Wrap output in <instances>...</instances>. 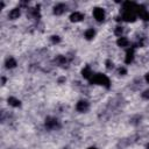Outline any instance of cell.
<instances>
[{"mask_svg": "<svg viewBox=\"0 0 149 149\" xmlns=\"http://www.w3.org/2000/svg\"><path fill=\"white\" fill-rule=\"evenodd\" d=\"M90 83L91 84H99V85H102L105 87H109V79L106 74H102V73L93 74L90 79Z\"/></svg>", "mask_w": 149, "mask_h": 149, "instance_id": "obj_1", "label": "cell"}, {"mask_svg": "<svg viewBox=\"0 0 149 149\" xmlns=\"http://www.w3.org/2000/svg\"><path fill=\"white\" fill-rule=\"evenodd\" d=\"M136 14L140 16V19L144 20V21H148L149 20V12L143 7V6H137L136 7Z\"/></svg>", "mask_w": 149, "mask_h": 149, "instance_id": "obj_2", "label": "cell"}, {"mask_svg": "<svg viewBox=\"0 0 149 149\" xmlns=\"http://www.w3.org/2000/svg\"><path fill=\"white\" fill-rule=\"evenodd\" d=\"M122 20L127 21V22H134L136 20V14L135 12H130V10H125V13L122 14Z\"/></svg>", "mask_w": 149, "mask_h": 149, "instance_id": "obj_3", "label": "cell"}, {"mask_svg": "<svg viewBox=\"0 0 149 149\" xmlns=\"http://www.w3.org/2000/svg\"><path fill=\"white\" fill-rule=\"evenodd\" d=\"M93 15H94V19H95L97 21H102V20L105 19V12H104V9H101V8H94Z\"/></svg>", "mask_w": 149, "mask_h": 149, "instance_id": "obj_4", "label": "cell"}, {"mask_svg": "<svg viewBox=\"0 0 149 149\" xmlns=\"http://www.w3.org/2000/svg\"><path fill=\"white\" fill-rule=\"evenodd\" d=\"M76 108H77V111H79V112H85V111H87V108H88V102L85 101V100H80V101L77 104Z\"/></svg>", "mask_w": 149, "mask_h": 149, "instance_id": "obj_5", "label": "cell"}, {"mask_svg": "<svg viewBox=\"0 0 149 149\" xmlns=\"http://www.w3.org/2000/svg\"><path fill=\"white\" fill-rule=\"evenodd\" d=\"M83 19H84V15L81 13H79V12H74V13H72L70 15V20L72 22H78V21H81Z\"/></svg>", "mask_w": 149, "mask_h": 149, "instance_id": "obj_6", "label": "cell"}, {"mask_svg": "<svg viewBox=\"0 0 149 149\" xmlns=\"http://www.w3.org/2000/svg\"><path fill=\"white\" fill-rule=\"evenodd\" d=\"M133 59H134V48H130L126 52V59H125V62L127 64H129V63L133 62Z\"/></svg>", "mask_w": 149, "mask_h": 149, "instance_id": "obj_7", "label": "cell"}, {"mask_svg": "<svg viewBox=\"0 0 149 149\" xmlns=\"http://www.w3.org/2000/svg\"><path fill=\"white\" fill-rule=\"evenodd\" d=\"M57 125H58V122H57L56 119H54V118H47V120H45V126H47L48 128L52 129V128L57 127Z\"/></svg>", "mask_w": 149, "mask_h": 149, "instance_id": "obj_8", "label": "cell"}, {"mask_svg": "<svg viewBox=\"0 0 149 149\" xmlns=\"http://www.w3.org/2000/svg\"><path fill=\"white\" fill-rule=\"evenodd\" d=\"M81 73H83V77L84 78H86V79H91V77L93 76V73H92V71H91V69H90V66H85L84 69H83V71H81Z\"/></svg>", "mask_w": 149, "mask_h": 149, "instance_id": "obj_9", "label": "cell"}, {"mask_svg": "<svg viewBox=\"0 0 149 149\" xmlns=\"http://www.w3.org/2000/svg\"><path fill=\"white\" fill-rule=\"evenodd\" d=\"M64 10H65V6H64L63 3H58V5H56V6L54 7V13H55L56 15H61Z\"/></svg>", "mask_w": 149, "mask_h": 149, "instance_id": "obj_10", "label": "cell"}, {"mask_svg": "<svg viewBox=\"0 0 149 149\" xmlns=\"http://www.w3.org/2000/svg\"><path fill=\"white\" fill-rule=\"evenodd\" d=\"M8 16H9V19H12V20L17 19V17L20 16V9H19V8H14V9H12V10L9 12Z\"/></svg>", "mask_w": 149, "mask_h": 149, "instance_id": "obj_11", "label": "cell"}, {"mask_svg": "<svg viewBox=\"0 0 149 149\" xmlns=\"http://www.w3.org/2000/svg\"><path fill=\"white\" fill-rule=\"evenodd\" d=\"M116 43H118V45H119V47H128V44H129V41H128L126 37H122V36H120V37L118 38Z\"/></svg>", "mask_w": 149, "mask_h": 149, "instance_id": "obj_12", "label": "cell"}, {"mask_svg": "<svg viewBox=\"0 0 149 149\" xmlns=\"http://www.w3.org/2000/svg\"><path fill=\"white\" fill-rule=\"evenodd\" d=\"M8 104H9L10 106H13V107H19V106L21 105L20 100L16 99V98H14V97H9V98H8Z\"/></svg>", "mask_w": 149, "mask_h": 149, "instance_id": "obj_13", "label": "cell"}, {"mask_svg": "<svg viewBox=\"0 0 149 149\" xmlns=\"http://www.w3.org/2000/svg\"><path fill=\"white\" fill-rule=\"evenodd\" d=\"M6 66H7L8 69L15 68V66H16V61H15L14 58H12V57L7 58V61H6Z\"/></svg>", "mask_w": 149, "mask_h": 149, "instance_id": "obj_14", "label": "cell"}, {"mask_svg": "<svg viewBox=\"0 0 149 149\" xmlns=\"http://www.w3.org/2000/svg\"><path fill=\"white\" fill-rule=\"evenodd\" d=\"M93 36H94V30H93V29H87V30L85 31V37H86L87 40H92Z\"/></svg>", "mask_w": 149, "mask_h": 149, "instance_id": "obj_15", "label": "cell"}, {"mask_svg": "<svg viewBox=\"0 0 149 149\" xmlns=\"http://www.w3.org/2000/svg\"><path fill=\"white\" fill-rule=\"evenodd\" d=\"M59 64H64L65 62H66V58L65 57H63V56H59V57H57V59H56Z\"/></svg>", "mask_w": 149, "mask_h": 149, "instance_id": "obj_16", "label": "cell"}, {"mask_svg": "<svg viewBox=\"0 0 149 149\" xmlns=\"http://www.w3.org/2000/svg\"><path fill=\"white\" fill-rule=\"evenodd\" d=\"M115 34H116V35H121V34H122V27H116Z\"/></svg>", "mask_w": 149, "mask_h": 149, "instance_id": "obj_17", "label": "cell"}, {"mask_svg": "<svg viewBox=\"0 0 149 149\" xmlns=\"http://www.w3.org/2000/svg\"><path fill=\"white\" fill-rule=\"evenodd\" d=\"M142 97H143L144 99H149V90H147V91H144V92L142 93Z\"/></svg>", "mask_w": 149, "mask_h": 149, "instance_id": "obj_18", "label": "cell"}, {"mask_svg": "<svg viewBox=\"0 0 149 149\" xmlns=\"http://www.w3.org/2000/svg\"><path fill=\"white\" fill-rule=\"evenodd\" d=\"M51 40H52L54 43H58V42H59V37H58V36H52Z\"/></svg>", "mask_w": 149, "mask_h": 149, "instance_id": "obj_19", "label": "cell"}, {"mask_svg": "<svg viewBox=\"0 0 149 149\" xmlns=\"http://www.w3.org/2000/svg\"><path fill=\"white\" fill-rule=\"evenodd\" d=\"M106 65H107V68H108V69L113 68V63H112L111 61H107V62H106Z\"/></svg>", "mask_w": 149, "mask_h": 149, "instance_id": "obj_20", "label": "cell"}, {"mask_svg": "<svg viewBox=\"0 0 149 149\" xmlns=\"http://www.w3.org/2000/svg\"><path fill=\"white\" fill-rule=\"evenodd\" d=\"M119 73H120V74H125V73H126V69H125V68H120V69H119Z\"/></svg>", "mask_w": 149, "mask_h": 149, "instance_id": "obj_21", "label": "cell"}, {"mask_svg": "<svg viewBox=\"0 0 149 149\" xmlns=\"http://www.w3.org/2000/svg\"><path fill=\"white\" fill-rule=\"evenodd\" d=\"M146 80H147V81L149 83V72H148V73L146 74Z\"/></svg>", "mask_w": 149, "mask_h": 149, "instance_id": "obj_22", "label": "cell"}, {"mask_svg": "<svg viewBox=\"0 0 149 149\" xmlns=\"http://www.w3.org/2000/svg\"><path fill=\"white\" fill-rule=\"evenodd\" d=\"M88 149H97V148H94V147H91V148H88Z\"/></svg>", "mask_w": 149, "mask_h": 149, "instance_id": "obj_23", "label": "cell"}, {"mask_svg": "<svg viewBox=\"0 0 149 149\" xmlns=\"http://www.w3.org/2000/svg\"><path fill=\"white\" fill-rule=\"evenodd\" d=\"M148 149H149V144H148Z\"/></svg>", "mask_w": 149, "mask_h": 149, "instance_id": "obj_24", "label": "cell"}]
</instances>
